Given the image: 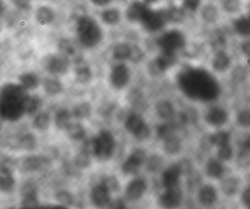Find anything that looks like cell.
<instances>
[{
    "label": "cell",
    "mask_w": 250,
    "mask_h": 209,
    "mask_svg": "<svg viewBox=\"0 0 250 209\" xmlns=\"http://www.w3.org/2000/svg\"><path fill=\"white\" fill-rule=\"evenodd\" d=\"M164 150L168 154H176L182 149V142L176 134L164 140Z\"/></svg>",
    "instance_id": "obj_31"
},
{
    "label": "cell",
    "mask_w": 250,
    "mask_h": 209,
    "mask_svg": "<svg viewBox=\"0 0 250 209\" xmlns=\"http://www.w3.org/2000/svg\"><path fill=\"white\" fill-rule=\"evenodd\" d=\"M197 14L203 23L208 26H215L220 21L223 12L219 3L205 1Z\"/></svg>",
    "instance_id": "obj_10"
},
{
    "label": "cell",
    "mask_w": 250,
    "mask_h": 209,
    "mask_svg": "<svg viewBox=\"0 0 250 209\" xmlns=\"http://www.w3.org/2000/svg\"><path fill=\"white\" fill-rule=\"evenodd\" d=\"M205 121L208 125L219 127L226 124L228 121V113L220 106H212L205 114Z\"/></svg>",
    "instance_id": "obj_14"
},
{
    "label": "cell",
    "mask_w": 250,
    "mask_h": 209,
    "mask_svg": "<svg viewBox=\"0 0 250 209\" xmlns=\"http://www.w3.org/2000/svg\"><path fill=\"white\" fill-rule=\"evenodd\" d=\"M90 2L94 6L99 7H106L109 5L113 0H90Z\"/></svg>",
    "instance_id": "obj_60"
},
{
    "label": "cell",
    "mask_w": 250,
    "mask_h": 209,
    "mask_svg": "<svg viewBox=\"0 0 250 209\" xmlns=\"http://www.w3.org/2000/svg\"><path fill=\"white\" fill-rule=\"evenodd\" d=\"M31 194H37V189L33 183H27L21 189V195L23 197V196L31 195Z\"/></svg>",
    "instance_id": "obj_55"
},
{
    "label": "cell",
    "mask_w": 250,
    "mask_h": 209,
    "mask_svg": "<svg viewBox=\"0 0 250 209\" xmlns=\"http://www.w3.org/2000/svg\"><path fill=\"white\" fill-rule=\"evenodd\" d=\"M232 64L231 57L224 50L216 51L211 60V67L216 73H224L229 70Z\"/></svg>",
    "instance_id": "obj_19"
},
{
    "label": "cell",
    "mask_w": 250,
    "mask_h": 209,
    "mask_svg": "<svg viewBox=\"0 0 250 209\" xmlns=\"http://www.w3.org/2000/svg\"><path fill=\"white\" fill-rule=\"evenodd\" d=\"M103 184H104L106 187L109 188V190H118V188H119V184H118V181H117L116 178H114V177H112V178H106V179L102 181Z\"/></svg>",
    "instance_id": "obj_57"
},
{
    "label": "cell",
    "mask_w": 250,
    "mask_h": 209,
    "mask_svg": "<svg viewBox=\"0 0 250 209\" xmlns=\"http://www.w3.org/2000/svg\"><path fill=\"white\" fill-rule=\"evenodd\" d=\"M147 190V184L143 178H136L128 184L125 191L127 198L131 201H135L141 198Z\"/></svg>",
    "instance_id": "obj_21"
},
{
    "label": "cell",
    "mask_w": 250,
    "mask_h": 209,
    "mask_svg": "<svg viewBox=\"0 0 250 209\" xmlns=\"http://www.w3.org/2000/svg\"><path fill=\"white\" fill-rule=\"evenodd\" d=\"M233 156V150L230 144L218 148L217 157L220 161H229Z\"/></svg>",
    "instance_id": "obj_45"
},
{
    "label": "cell",
    "mask_w": 250,
    "mask_h": 209,
    "mask_svg": "<svg viewBox=\"0 0 250 209\" xmlns=\"http://www.w3.org/2000/svg\"><path fill=\"white\" fill-rule=\"evenodd\" d=\"M241 146H242V149L250 152V134H249L247 137L244 139L242 143H241Z\"/></svg>",
    "instance_id": "obj_61"
},
{
    "label": "cell",
    "mask_w": 250,
    "mask_h": 209,
    "mask_svg": "<svg viewBox=\"0 0 250 209\" xmlns=\"http://www.w3.org/2000/svg\"><path fill=\"white\" fill-rule=\"evenodd\" d=\"M42 100L37 96H29L24 104V111L29 114H33L37 112L42 107Z\"/></svg>",
    "instance_id": "obj_40"
},
{
    "label": "cell",
    "mask_w": 250,
    "mask_h": 209,
    "mask_svg": "<svg viewBox=\"0 0 250 209\" xmlns=\"http://www.w3.org/2000/svg\"><path fill=\"white\" fill-rule=\"evenodd\" d=\"M231 28L238 36L250 38V2L244 5V10L232 17Z\"/></svg>",
    "instance_id": "obj_9"
},
{
    "label": "cell",
    "mask_w": 250,
    "mask_h": 209,
    "mask_svg": "<svg viewBox=\"0 0 250 209\" xmlns=\"http://www.w3.org/2000/svg\"><path fill=\"white\" fill-rule=\"evenodd\" d=\"M76 166L80 168H85L90 165V159L88 153L86 152H80L74 159Z\"/></svg>",
    "instance_id": "obj_49"
},
{
    "label": "cell",
    "mask_w": 250,
    "mask_h": 209,
    "mask_svg": "<svg viewBox=\"0 0 250 209\" xmlns=\"http://www.w3.org/2000/svg\"><path fill=\"white\" fill-rule=\"evenodd\" d=\"M156 112L160 118L169 120L173 118L175 115V109L173 105L169 101H160L156 104Z\"/></svg>",
    "instance_id": "obj_30"
},
{
    "label": "cell",
    "mask_w": 250,
    "mask_h": 209,
    "mask_svg": "<svg viewBox=\"0 0 250 209\" xmlns=\"http://www.w3.org/2000/svg\"><path fill=\"white\" fill-rule=\"evenodd\" d=\"M56 200L64 206H71L74 202L72 195L66 191H61L58 192L56 194Z\"/></svg>",
    "instance_id": "obj_51"
},
{
    "label": "cell",
    "mask_w": 250,
    "mask_h": 209,
    "mask_svg": "<svg viewBox=\"0 0 250 209\" xmlns=\"http://www.w3.org/2000/svg\"><path fill=\"white\" fill-rule=\"evenodd\" d=\"M43 159L39 156H31L25 158L23 161L21 166L26 171H36L40 169L43 164Z\"/></svg>",
    "instance_id": "obj_36"
},
{
    "label": "cell",
    "mask_w": 250,
    "mask_h": 209,
    "mask_svg": "<svg viewBox=\"0 0 250 209\" xmlns=\"http://www.w3.org/2000/svg\"><path fill=\"white\" fill-rule=\"evenodd\" d=\"M15 181L12 175L11 168L1 166L0 171V189L2 191L8 192L14 188Z\"/></svg>",
    "instance_id": "obj_23"
},
{
    "label": "cell",
    "mask_w": 250,
    "mask_h": 209,
    "mask_svg": "<svg viewBox=\"0 0 250 209\" xmlns=\"http://www.w3.org/2000/svg\"><path fill=\"white\" fill-rule=\"evenodd\" d=\"M169 23L167 10H153L149 8L142 19L141 23L146 32L154 33L162 30Z\"/></svg>",
    "instance_id": "obj_6"
},
{
    "label": "cell",
    "mask_w": 250,
    "mask_h": 209,
    "mask_svg": "<svg viewBox=\"0 0 250 209\" xmlns=\"http://www.w3.org/2000/svg\"><path fill=\"white\" fill-rule=\"evenodd\" d=\"M43 89L46 93L51 96L58 95L62 91V86L56 79L46 78L43 82Z\"/></svg>",
    "instance_id": "obj_34"
},
{
    "label": "cell",
    "mask_w": 250,
    "mask_h": 209,
    "mask_svg": "<svg viewBox=\"0 0 250 209\" xmlns=\"http://www.w3.org/2000/svg\"><path fill=\"white\" fill-rule=\"evenodd\" d=\"M241 50L244 56L250 59V38H244V41L241 45Z\"/></svg>",
    "instance_id": "obj_58"
},
{
    "label": "cell",
    "mask_w": 250,
    "mask_h": 209,
    "mask_svg": "<svg viewBox=\"0 0 250 209\" xmlns=\"http://www.w3.org/2000/svg\"><path fill=\"white\" fill-rule=\"evenodd\" d=\"M241 200L243 203L247 207L250 208V186L244 190L241 195Z\"/></svg>",
    "instance_id": "obj_59"
},
{
    "label": "cell",
    "mask_w": 250,
    "mask_h": 209,
    "mask_svg": "<svg viewBox=\"0 0 250 209\" xmlns=\"http://www.w3.org/2000/svg\"><path fill=\"white\" fill-rule=\"evenodd\" d=\"M183 192L179 185L166 189L161 195L159 201L164 207L174 208L179 206L182 201Z\"/></svg>",
    "instance_id": "obj_15"
},
{
    "label": "cell",
    "mask_w": 250,
    "mask_h": 209,
    "mask_svg": "<svg viewBox=\"0 0 250 209\" xmlns=\"http://www.w3.org/2000/svg\"><path fill=\"white\" fill-rule=\"evenodd\" d=\"M91 112L90 105L88 103H82L74 108V115L78 118H84L89 117Z\"/></svg>",
    "instance_id": "obj_46"
},
{
    "label": "cell",
    "mask_w": 250,
    "mask_h": 209,
    "mask_svg": "<svg viewBox=\"0 0 250 209\" xmlns=\"http://www.w3.org/2000/svg\"><path fill=\"white\" fill-rule=\"evenodd\" d=\"M77 38L82 45L93 48L101 43L104 32L97 20L89 16H83L77 21Z\"/></svg>",
    "instance_id": "obj_3"
},
{
    "label": "cell",
    "mask_w": 250,
    "mask_h": 209,
    "mask_svg": "<svg viewBox=\"0 0 250 209\" xmlns=\"http://www.w3.org/2000/svg\"><path fill=\"white\" fill-rule=\"evenodd\" d=\"M91 199L93 203L99 207H103L110 202V190L102 183L92 189Z\"/></svg>",
    "instance_id": "obj_20"
},
{
    "label": "cell",
    "mask_w": 250,
    "mask_h": 209,
    "mask_svg": "<svg viewBox=\"0 0 250 209\" xmlns=\"http://www.w3.org/2000/svg\"><path fill=\"white\" fill-rule=\"evenodd\" d=\"M217 197V191H216V188L211 184H204L199 189L197 198H198L199 202L203 206H213L216 203Z\"/></svg>",
    "instance_id": "obj_22"
},
{
    "label": "cell",
    "mask_w": 250,
    "mask_h": 209,
    "mask_svg": "<svg viewBox=\"0 0 250 209\" xmlns=\"http://www.w3.org/2000/svg\"><path fill=\"white\" fill-rule=\"evenodd\" d=\"M68 134L74 140H82L85 136V130L80 124H71L67 128Z\"/></svg>",
    "instance_id": "obj_41"
},
{
    "label": "cell",
    "mask_w": 250,
    "mask_h": 209,
    "mask_svg": "<svg viewBox=\"0 0 250 209\" xmlns=\"http://www.w3.org/2000/svg\"><path fill=\"white\" fill-rule=\"evenodd\" d=\"M219 4L223 13L229 14L232 18L241 13L245 5L240 0H222Z\"/></svg>",
    "instance_id": "obj_26"
},
{
    "label": "cell",
    "mask_w": 250,
    "mask_h": 209,
    "mask_svg": "<svg viewBox=\"0 0 250 209\" xmlns=\"http://www.w3.org/2000/svg\"><path fill=\"white\" fill-rule=\"evenodd\" d=\"M187 35L179 28H171L162 34L156 39L162 51L175 53L184 49L187 45Z\"/></svg>",
    "instance_id": "obj_4"
},
{
    "label": "cell",
    "mask_w": 250,
    "mask_h": 209,
    "mask_svg": "<svg viewBox=\"0 0 250 209\" xmlns=\"http://www.w3.org/2000/svg\"><path fill=\"white\" fill-rule=\"evenodd\" d=\"M71 61L62 54H49L42 59V66L52 75H63L68 72Z\"/></svg>",
    "instance_id": "obj_7"
},
{
    "label": "cell",
    "mask_w": 250,
    "mask_h": 209,
    "mask_svg": "<svg viewBox=\"0 0 250 209\" xmlns=\"http://www.w3.org/2000/svg\"><path fill=\"white\" fill-rule=\"evenodd\" d=\"M177 130V124L173 123H166L157 127V135L159 138L165 140L175 135Z\"/></svg>",
    "instance_id": "obj_37"
},
{
    "label": "cell",
    "mask_w": 250,
    "mask_h": 209,
    "mask_svg": "<svg viewBox=\"0 0 250 209\" xmlns=\"http://www.w3.org/2000/svg\"><path fill=\"white\" fill-rule=\"evenodd\" d=\"M76 77L80 83H87L92 78V71L87 63L83 59L76 62Z\"/></svg>",
    "instance_id": "obj_28"
},
{
    "label": "cell",
    "mask_w": 250,
    "mask_h": 209,
    "mask_svg": "<svg viewBox=\"0 0 250 209\" xmlns=\"http://www.w3.org/2000/svg\"><path fill=\"white\" fill-rule=\"evenodd\" d=\"M20 146L24 150L31 151L36 147V139L33 134H27L20 139Z\"/></svg>",
    "instance_id": "obj_44"
},
{
    "label": "cell",
    "mask_w": 250,
    "mask_h": 209,
    "mask_svg": "<svg viewBox=\"0 0 250 209\" xmlns=\"http://www.w3.org/2000/svg\"><path fill=\"white\" fill-rule=\"evenodd\" d=\"M240 183L235 177H228L221 183V190L222 192L228 196H233L239 190Z\"/></svg>",
    "instance_id": "obj_29"
},
{
    "label": "cell",
    "mask_w": 250,
    "mask_h": 209,
    "mask_svg": "<svg viewBox=\"0 0 250 209\" xmlns=\"http://www.w3.org/2000/svg\"><path fill=\"white\" fill-rule=\"evenodd\" d=\"M225 168L219 159H210L206 165V172L208 176L214 179H219L223 176Z\"/></svg>",
    "instance_id": "obj_25"
},
{
    "label": "cell",
    "mask_w": 250,
    "mask_h": 209,
    "mask_svg": "<svg viewBox=\"0 0 250 209\" xmlns=\"http://www.w3.org/2000/svg\"><path fill=\"white\" fill-rule=\"evenodd\" d=\"M230 134L224 130L216 132L209 137V143L217 148L230 144Z\"/></svg>",
    "instance_id": "obj_32"
},
{
    "label": "cell",
    "mask_w": 250,
    "mask_h": 209,
    "mask_svg": "<svg viewBox=\"0 0 250 209\" xmlns=\"http://www.w3.org/2000/svg\"><path fill=\"white\" fill-rule=\"evenodd\" d=\"M58 48L61 54L66 57L70 61H74L76 63L83 59L80 48L70 39H61L58 44Z\"/></svg>",
    "instance_id": "obj_17"
},
{
    "label": "cell",
    "mask_w": 250,
    "mask_h": 209,
    "mask_svg": "<svg viewBox=\"0 0 250 209\" xmlns=\"http://www.w3.org/2000/svg\"><path fill=\"white\" fill-rule=\"evenodd\" d=\"M178 61L177 54L161 51L160 54L148 64V70L152 75L157 76L173 67Z\"/></svg>",
    "instance_id": "obj_8"
},
{
    "label": "cell",
    "mask_w": 250,
    "mask_h": 209,
    "mask_svg": "<svg viewBox=\"0 0 250 209\" xmlns=\"http://www.w3.org/2000/svg\"><path fill=\"white\" fill-rule=\"evenodd\" d=\"M204 2V0H181L180 5L187 12V14H197Z\"/></svg>",
    "instance_id": "obj_38"
},
{
    "label": "cell",
    "mask_w": 250,
    "mask_h": 209,
    "mask_svg": "<svg viewBox=\"0 0 250 209\" xmlns=\"http://www.w3.org/2000/svg\"><path fill=\"white\" fill-rule=\"evenodd\" d=\"M143 57H144V54H143L141 48H139L137 45L131 46V53L129 60H131L133 62L137 63L142 61Z\"/></svg>",
    "instance_id": "obj_53"
},
{
    "label": "cell",
    "mask_w": 250,
    "mask_h": 209,
    "mask_svg": "<svg viewBox=\"0 0 250 209\" xmlns=\"http://www.w3.org/2000/svg\"><path fill=\"white\" fill-rule=\"evenodd\" d=\"M149 8L150 7H148V4L144 1H133L131 4H128V7L125 9V18L131 23H137V22L140 23Z\"/></svg>",
    "instance_id": "obj_16"
},
{
    "label": "cell",
    "mask_w": 250,
    "mask_h": 209,
    "mask_svg": "<svg viewBox=\"0 0 250 209\" xmlns=\"http://www.w3.org/2000/svg\"><path fill=\"white\" fill-rule=\"evenodd\" d=\"M71 121V114L67 110H61L55 117V124L61 130H65L69 127Z\"/></svg>",
    "instance_id": "obj_39"
},
{
    "label": "cell",
    "mask_w": 250,
    "mask_h": 209,
    "mask_svg": "<svg viewBox=\"0 0 250 209\" xmlns=\"http://www.w3.org/2000/svg\"><path fill=\"white\" fill-rule=\"evenodd\" d=\"M182 172L178 167V164H174L167 168L162 176V182L165 189L170 188L179 185L180 178Z\"/></svg>",
    "instance_id": "obj_18"
},
{
    "label": "cell",
    "mask_w": 250,
    "mask_h": 209,
    "mask_svg": "<svg viewBox=\"0 0 250 209\" xmlns=\"http://www.w3.org/2000/svg\"><path fill=\"white\" fill-rule=\"evenodd\" d=\"M162 164H163V161H162V157L158 156V155H153L149 159L148 162H147V169L150 172H156V171L160 169L161 167L162 166Z\"/></svg>",
    "instance_id": "obj_50"
},
{
    "label": "cell",
    "mask_w": 250,
    "mask_h": 209,
    "mask_svg": "<svg viewBox=\"0 0 250 209\" xmlns=\"http://www.w3.org/2000/svg\"><path fill=\"white\" fill-rule=\"evenodd\" d=\"M177 83L183 94L193 100L210 102L220 95L221 86L217 79L202 67H184L177 76Z\"/></svg>",
    "instance_id": "obj_1"
},
{
    "label": "cell",
    "mask_w": 250,
    "mask_h": 209,
    "mask_svg": "<svg viewBox=\"0 0 250 209\" xmlns=\"http://www.w3.org/2000/svg\"><path fill=\"white\" fill-rule=\"evenodd\" d=\"M122 13L119 9L115 7L105 9L101 13V19L105 24L115 26L121 22Z\"/></svg>",
    "instance_id": "obj_24"
},
{
    "label": "cell",
    "mask_w": 250,
    "mask_h": 209,
    "mask_svg": "<svg viewBox=\"0 0 250 209\" xmlns=\"http://www.w3.org/2000/svg\"><path fill=\"white\" fill-rule=\"evenodd\" d=\"M236 121L238 125L244 128L250 127V109L244 108L237 114Z\"/></svg>",
    "instance_id": "obj_43"
},
{
    "label": "cell",
    "mask_w": 250,
    "mask_h": 209,
    "mask_svg": "<svg viewBox=\"0 0 250 209\" xmlns=\"http://www.w3.org/2000/svg\"><path fill=\"white\" fill-rule=\"evenodd\" d=\"M39 206L37 194L23 196L21 200V208L23 209H36Z\"/></svg>",
    "instance_id": "obj_48"
},
{
    "label": "cell",
    "mask_w": 250,
    "mask_h": 209,
    "mask_svg": "<svg viewBox=\"0 0 250 209\" xmlns=\"http://www.w3.org/2000/svg\"><path fill=\"white\" fill-rule=\"evenodd\" d=\"M33 124L37 130H42V131L48 130L50 125V118L49 115L44 113L39 114L35 118Z\"/></svg>",
    "instance_id": "obj_42"
},
{
    "label": "cell",
    "mask_w": 250,
    "mask_h": 209,
    "mask_svg": "<svg viewBox=\"0 0 250 209\" xmlns=\"http://www.w3.org/2000/svg\"><path fill=\"white\" fill-rule=\"evenodd\" d=\"M131 53V46L127 43L118 44L113 49L114 58L118 61L129 59Z\"/></svg>",
    "instance_id": "obj_35"
},
{
    "label": "cell",
    "mask_w": 250,
    "mask_h": 209,
    "mask_svg": "<svg viewBox=\"0 0 250 209\" xmlns=\"http://www.w3.org/2000/svg\"><path fill=\"white\" fill-rule=\"evenodd\" d=\"M91 151L101 160L112 157L115 148V140L109 132L103 131L91 141Z\"/></svg>",
    "instance_id": "obj_5"
},
{
    "label": "cell",
    "mask_w": 250,
    "mask_h": 209,
    "mask_svg": "<svg viewBox=\"0 0 250 209\" xmlns=\"http://www.w3.org/2000/svg\"><path fill=\"white\" fill-rule=\"evenodd\" d=\"M159 1V0H144L145 2L147 3V4H155Z\"/></svg>",
    "instance_id": "obj_62"
},
{
    "label": "cell",
    "mask_w": 250,
    "mask_h": 209,
    "mask_svg": "<svg viewBox=\"0 0 250 209\" xmlns=\"http://www.w3.org/2000/svg\"><path fill=\"white\" fill-rule=\"evenodd\" d=\"M125 127L136 138L143 140L150 135V131L148 126L144 120L137 114H131L127 118Z\"/></svg>",
    "instance_id": "obj_11"
},
{
    "label": "cell",
    "mask_w": 250,
    "mask_h": 209,
    "mask_svg": "<svg viewBox=\"0 0 250 209\" xmlns=\"http://www.w3.org/2000/svg\"><path fill=\"white\" fill-rule=\"evenodd\" d=\"M30 95L21 84L5 83L0 94V112L4 119L14 121L20 119L24 111L26 99Z\"/></svg>",
    "instance_id": "obj_2"
},
{
    "label": "cell",
    "mask_w": 250,
    "mask_h": 209,
    "mask_svg": "<svg viewBox=\"0 0 250 209\" xmlns=\"http://www.w3.org/2000/svg\"><path fill=\"white\" fill-rule=\"evenodd\" d=\"M237 165L239 168L245 169L250 166V152L242 149L237 157Z\"/></svg>",
    "instance_id": "obj_47"
},
{
    "label": "cell",
    "mask_w": 250,
    "mask_h": 209,
    "mask_svg": "<svg viewBox=\"0 0 250 209\" xmlns=\"http://www.w3.org/2000/svg\"><path fill=\"white\" fill-rule=\"evenodd\" d=\"M36 19L38 23L42 26L51 24L55 19V12L47 6H41L36 10Z\"/></svg>",
    "instance_id": "obj_27"
},
{
    "label": "cell",
    "mask_w": 250,
    "mask_h": 209,
    "mask_svg": "<svg viewBox=\"0 0 250 209\" xmlns=\"http://www.w3.org/2000/svg\"><path fill=\"white\" fill-rule=\"evenodd\" d=\"M128 102L131 105L134 106H138L143 101V95H141V92H139L138 90H134L128 94Z\"/></svg>",
    "instance_id": "obj_52"
},
{
    "label": "cell",
    "mask_w": 250,
    "mask_h": 209,
    "mask_svg": "<svg viewBox=\"0 0 250 209\" xmlns=\"http://www.w3.org/2000/svg\"><path fill=\"white\" fill-rule=\"evenodd\" d=\"M146 159V152L142 149H136L123 164V172L128 175L137 173Z\"/></svg>",
    "instance_id": "obj_13"
},
{
    "label": "cell",
    "mask_w": 250,
    "mask_h": 209,
    "mask_svg": "<svg viewBox=\"0 0 250 209\" xmlns=\"http://www.w3.org/2000/svg\"><path fill=\"white\" fill-rule=\"evenodd\" d=\"M129 68L125 64H119L112 68L109 76L111 84L116 89H122L129 82Z\"/></svg>",
    "instance_id": "obj_12"
},
{
    "label": "cell",
    "mask_w": 250,
    "mask_h": 209,
    "mask_svg": "<svg viewBox=\"0 0 250 209\" xmlns=\"http://www.w3.org/2000/svg\"><path fill=\"white\" fill-rule=\"evenodd\" d=\"M178 167L181 170L182 175H189L192 171V165L188 159H184L178 162Z\"/></svg>",
    "instance_id": "obj_54"
},
{
    "label": "cell",
    "mask_w": 250,
    "mask_h": 209,
    "mask_svg": "<svg viewBox=\"0 0 250 209\" xmlns=\"http://www.w3.org/2000/svg\"><path fill=\"white\" fill-rule=\"evenodd\" d=\"M19 80L20 84L27 90L36 89L39 85V77L33 73H22L19 77Z\"/></svg>",
    "instance_id": "obj_33"
},
{
    "label": "cell",
    "mask_w": 250,
    "mask_h": 209,
    "mask_svg": "<svg viewBox=\"0 0 250 209\" xmlns=\"http://www.w3.org/2000/svg\"><path fill=\"white\" fill-rule=\"evenodd\" d=\"M13 3L21 10H29L32 8L31 0H12Z\"/></svg>",
    "instance_id": "obj_56"
}]
</instances>
